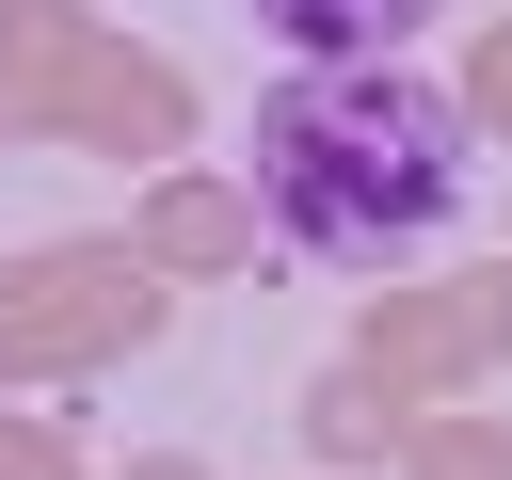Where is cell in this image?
I'll use <instances>...</instances> for the list:
<instances>
[{
	"mask_svg": "<svg viewBox=\"0 0 512 480\" xmlns=\"http://www.w3.org/2000/svg\"><path fill=\"white\" fill-rule=\"evenodd\" d=\"M160 320H176V288H160L128 240H32V256H0V384H16V400L128 368Z\"/></svg>",
	"mask_w": 512,
	"mask_h": 480,
	"instance_id": "2",
	"label": "cell"
},
{
	"mask_svg": "<svg viewBox=\"0 0 512 480\" xmlns=\"http://www.w3.org/2000/svg\"><path fill=\"white\" fill-rule=\"evenodd\" d=\"M288 416H304V448H320V464H400V432H416V400H400V384H368L352 352H336Z\"/></svg>",
	"mask_w": 512,
	"mask_h": 480,
	"instance_id": "7",
	"label": "cell"
},
{
	"mask_svg": "<svg viewBox=\"0 0 512 480\" xmlns=\"http://www.w3.org/2000/svg\"><path fill=\"white\" fill-rule=\"evenodd\" d=\"M192 128H208V96H192V64H160L144 32H96V64H80V96L48 112V144H80V160H192Z\"/></svg>",
	"mask_w": 512,
	"mask_h": 480,
	"instance_id": "4",
	"label": "cell"
},
{
	"mask_svg": "<svg viewBox=\"0 0 512 480\" xmlns=\"http://www.w3.org/2000/svg\"><path fill=\"white\" fill-rule=\"evenodd\" d=\"M0 144H16V112H0Z\"/></svg>",
	"mask_w": 512,
	"mask_h": 480,
	"instance_id": "13",
	"label": "cell"
},
{
	"mask_svg": "<svg viewBox=\"0 0 512 480\" xmlns=\"http://www.w3.org/2000/svg\"><path fill=\"white\" fill-rule=\"evenodd\" d=\"M256 32H288L304 64H352V48H400V32H432V0H256Z\"/></svg>",
	"mask_w": 512,
	"mask_h": 480,
	"instance_id": "8",
	"label": "cell"
},
{
	"mask_svg": "<svg viewBox=\"0 0 512 480\" xmlns=\"http://www.w3.org/2000/svg\"><path fill=\"white\" fill-rule=\"evenodd\" d=\"M352 368H368V384H400L416 416H432V400H480V384L512 368V256L368 288V320H352Z\"/></svg>",
	"mask_w": 512,
	"mask_h": 480,
	"instance_id": "3",
	"label": "cell"
},
{
	"mask_svg": "<svg viewBox=\"0 0 512 480\" xmlns=\"http://www.w3.org/2000/svg\"><path fill=\"white\" fill-rule=\"evenodd\" d=\"M464 112L512 144V16H480V32H464Z\"/></svg>",
	"mask_w": 512,
	"mask_h": 480,
	"instance_id": "11",
	"label": "cell"
},
{
	"mask_svg": "<svg viewBox=\"0 0 512 480\" xmlns=\"http://www.w3.org/2000/svg\"><path fill=\"white\" fill-rule=\"evenodd\" d=\"M464 160H480L464 80H416L400 48L288 64L256 96V208L320 272H416L448 240V208H464Z\"/></svg>",
	"mask_w": 512,
	"mask_h": 480,
	"instance_id": "1",
	"label": "cell"
},
{
	"mask_svg": "<svg viewBox=\"0 0 512 480\" xmlns=\"http://www.w3.org/2000/svg\"><path fill=\"white\" fill-rule=\"evenodd\" d=\"M0 480H80V448H64V416H32L16 384H0Z\"/></svg>",
	"mask_w": 512,
	"mask_h": 480,
	"instance_id": "10",
	"label": "cell"
},
{
	"mask_svg": "<svg viewBox=\"0 0 512 480\" xmlns=\"http://www.w3.org/2000/svg\"><path fill=\"white\" fill-rule=\"evenodd\" d=\"M112 480H208V464H192V448H128Z\"/></svg>",
	"mask_w": 512,
	"mask_h": 480,
	"instance_id": "12",
	"label": "cell"
},
{
	"mask_svg": "<svg viewBox=\"0 0 512 480\" xmlns=\"http://www.w3.org/2000/svg\"><path fill=\"white\" fill-rule=\"evenodd\" d=\"M96 0H0V112L16 128H48L64 96H80V64H96Z\"/></svg>",
	"mask_w": 512,
	"mask_h": 480,
	"instance_id": "6",
	"label": "cell"
},
{
	"mask_svg": "<svg viewBox=\"0 0 512 480\" xmlns=\"http://www.w3.org/2000/svg\"><path fill=\"white\" fill-rule=\"evenodd\" d=\"M400 480H512V416H448V400H432V416L400 432Z\"/></svg>",
	"mask_w": 512,
	"mask_h": 480,
	"instance_id": "9",
	"label": "cell"
},
{
	"mask_svg": "<svg viewBox=\"0 0 512 480\" xmlns=\"http://www.w3.org/2000/svg\"><path fill=\"white\" fill-rule=\"evenodd\" d=\"M256 240H272V208H256V176H224V160H160V176L128 192V256H144L160 288H224V272H256Z\"/></svg>",
	"mask_w": 512,
	"mask_h": 480,
	"instance_id": "5",
	"label": "cell"
}]
</instances>
